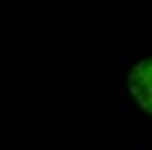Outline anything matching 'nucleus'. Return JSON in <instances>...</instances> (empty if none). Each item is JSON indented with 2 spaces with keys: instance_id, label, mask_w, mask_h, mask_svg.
Returning a JSON list of instances; mask_svg holds the SVG:
<instances>
[{
  "instance_id": "f257e3e1",
  "label": "nucleus",
  "mask_w": 152,
  "mask_h": 150,
  "mask_svg": "<svg viewBox=\"0 0 152 150\" xmlns=\"http://www.w3.org/2000/svg\"><path fill=\"white\" fill-rule=\"evenodd\" d=\"M127 86L135 102L152 115V59H142L131 67Z\"/></svg>"
}]
</instances>
